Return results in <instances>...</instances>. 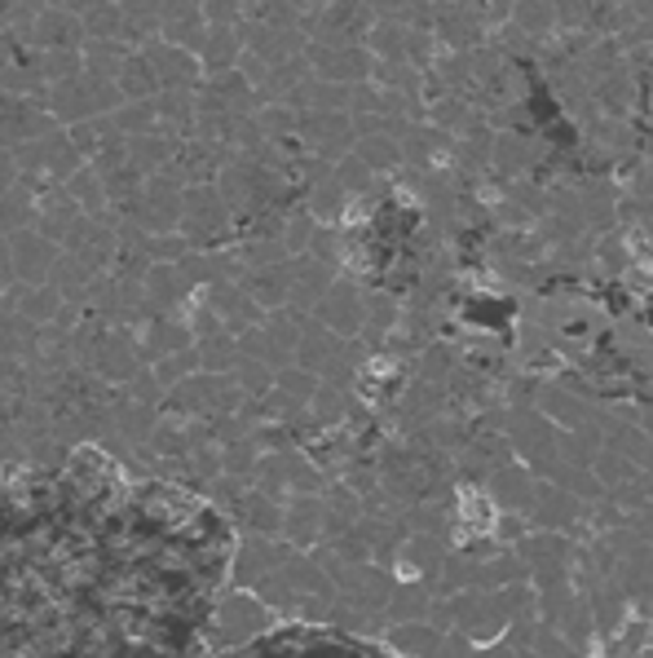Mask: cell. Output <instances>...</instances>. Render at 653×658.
<instances>
[{
  "label": "cell",
  "mask_w": 653,
  "mask_h": 658,
  "mask_svg": "<svg viewBox=\"0 0 653 658\" xmlns=\"http://www.w3.org/2000/svg\"><path fill=\"white\" fill-rule=\"evenodd\" d=\"M115 6H129V0H115Z\"/></svg>",
  "instance_id": "1"
}]
</instances>
